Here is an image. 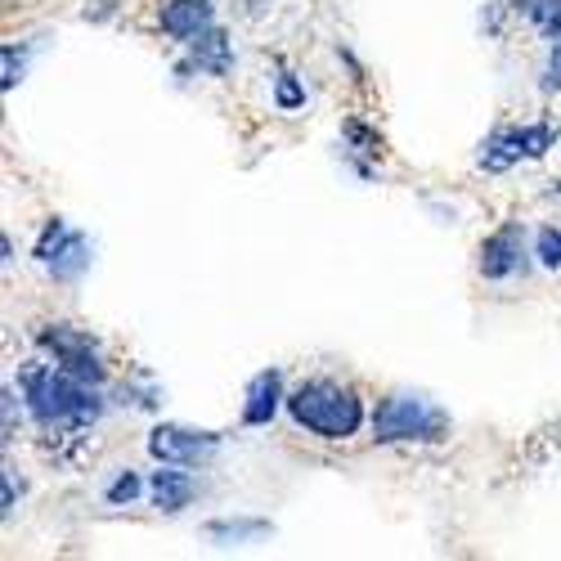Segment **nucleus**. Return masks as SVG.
I'll list each match as a JSON object with an SVG mask.
<instances>
[{
	"label": "nucleus",
	"mask_w": 561,
	"mask_h": 561,
	"mask_svg": "<svg viewBox=\"0 0 561 561\" xmlns=\"http://www.w3.org/2000/svg\"><path fill=\"white\" fill-rule=\"evenodd\" d=\"M535 233L522 220H503L477 248V274L485 284H517L535 270Z\"/></svg>",
	"instance_id": "nucleus-7"
},
{
	"label": "nucleus",
	"mask_w": 561,
	"mask_h": 561,
	"mask_svg": "<svg viewBox=\"0 0 561 561\" xmlns=\"http://www.w3.org/2000/svg\"><path fill=\"white\" fill-rule=\"evenodd\" d=\"M539 95H543V100L561 95V41L543 45V64H539Z\"/></svg>",
	"instance_id": "nucleus-21"
},
{
	"label": "nucleus",
	"mask_w": 561,
	"mask_h": 561,
	"mask_svg": "<svg viewBox=\"0 0 561 561\" xmlns=\"http://www.w3.org/2000/svg\"><path fill=\"white\" fill-rule=\"evenodd\" d=\"M32 346H36V355H45L50 364H59L64 373H72V378H81V382L108 387V378H113L104 342L90 333V329H77V323H64V319L36 323V329H32Z\"/></svg>",
	"instance_id": "nucleus-4"
},
{
	"label": "nucleus",
	"mask_w": 561,
	"mask_h": 561,
	"mask_svg": "<svg viewBox=\"0 0 561 561\" xmlns=\"http://www.w3.org/2000/svg\"><path fill=\"white\" fill-rule=\"evenodd\" d=\"M368 432L378 445H445L454 417L423 391H387L368 413Z\"/></svg>",
	"instance_id": "nucleus-3"
},
{
	"label": "nucleus",
	"mask_w": 561,
	"mask_h": 561,
	"mask_svg": "<svg viewBox=\"0 0 561 561\" xmlns=\"http://www.w3.org/2000/svg\"><path fill=\"white\" fill-rule=\"evenodd\" d=\"M32 261L50 274L55 284L77 288L81 278L90 274V265H95V239H90L85 229L68 225L64 216H50L41 225L36 243H32Z\"/></svg>",
	"instance_id": "nucleus-6"
},
{
	"label": "nucleus",
	"mask_w": 561,
	"mask_h": 561,
	"mask_svg": "<svg viewBox=\"0 0 561 561\" xmlns=\"http://www.w3.org/2000/svg\"><path fill=\"white\" fill-rule=\"evenodd\" d=\"M270 100L278 113H297L306 108V81L288 68V64H274V77H270Z\"/></svg>",
	"instance_id": "nucleus-17"
},
{
	"label": "nucleus",
	"mask_w": 561,
	"mask_h": 561,
	"mask_svg": "<svg viewBox=\"0 0 561 561\" xmlns=\"http://www.w3.org/2000/svg\"><path fill=\"white\" fill-rule=\"evenodd\" d=\"M284 413L293 417V427L314 436V440H355L368 427V404L355 387L329 378V373H310L297 387H288Z\"/></svg>",
	"instance_id": "nucleus-2"
},
{
	"label": "nucleus",
	"mask_w": 561,
	"mask_h": 561,
	"mask_svg": "<svg viewBox=\"0 0 561 561\" xmlns=\"http://www.w3.org/2000/svg\"><path fill=\"white\" fill-rule=\"evenodd\" d=\"M19 503H23V481L14 477V467L5 462V472H0V522H14Z\"/></svg>",
	"instance_id": "nucleus-22"
},
{
	"label": "nucleus",
	"mask_w": 561,
	"mask_h": 561,
	"mask_svg": "<svg viewBox=\"0 0 561 561\" xmlns=\"http://www.w3.org/2000/svg\"><path fill=\"white\" fill-rule=\"evenodd\" d=\"M270 535H274L270 517H243V512L239 517H211L203 526V539L216 543V548H252V543H261Z\"/></svg>",
	"instance_id": "nucleus-14"
},
{
	"label": "nucleus",
	"mask_w": 561,
	"mask_h": 561,
	"mask_svg": "<svg viewBox=\"0 0 561 561\" xmlns=\"http://www.w3.org/2000/svg\"><path fill=\"white\" fill-rule=\"evenodd\" d=\"M117 14H122L117 0H85V10H81L85 23H108V19H117Z\"/></svg>",
	"instance_id": "nucleus-23"
},
{
	"label": "nucleus",
	"mask_w": 561,
	"mask_h": 561,
	"mask_svg": "<svg viewBox=\"0 0 561 561\" xmlns=\"http://www.w3.org/2000/svg\"><path fill=\"white\" fill-rule=\"evenodd\" d=\"M145 449L153 462H175V467H211L225 449V432H211V427H190V423H158L149 436H145Z\"/></svg>",
	"instance_id": "nucleus-8"
},
{
	"label": "nucleus",
	"mask_w": 561,
	"mask_h": 561,
	"mask_svg": "<svg viewBox=\"0 0 561 561\" xmlns=\"http://www.w3.org/2000/svg\"><path fill=\"white\" fill-rule=\"evenodd\" d=\"M36 50H41V41H32V36H23V41L14 36V41L0 45V90H5V95H14V90L27 81Z\"/></svg>",
	"instance_id": "nucleus-15"
},
{
	"label": "nucleus",
	"mask_w": 561,
	"mask_h": 561,
	"mask_svg": "<svg viewBox=\"0 0 561 561\" xmlns=\"http://www.w3.org/2000/svg\"><path fill=\"white\" fill-rule=\"evenodd\" d=\"M14 387H19L23 404H27V423L41 436H55V440L100 427L108 404H113V396H104V387L72 378V373H64L59 364H50L45 355L19 364Z\"/></svg>",
	"instance_id": "nucleus-1"
},
{
	"label": "nucleus",
	"mask_w": 561,
	"mask_h": 561,
	"mask_svg": "<svg viewBox=\"0 0 561 561\" xmlns=\"http://www.w3.org/2000/svg\"><path fill=\"white\" fill-rule=\"evenodd\" d=\"M548 198H561V180H552V190H548Z\"/></svg>",
	"instance_id": "nucleus-25"
},
{
	"label": "nucleus",
	"mask_w": 561,
	"mask_h": 561,
	"mask_svg": "<svg viewBox=\"0 0 561 561\" xmlns=\"http://www.w3.org/2000/svg\"><path fill=\"white\" fill-rule=\"evenodd\" d=\"M108 396H113L117 409H130V413H158V409L167 404V387L153 378L149 368H130L126 378L113 382Z\"/></svg>",
	"instance_id": "nucleus-13"
},
{
	"label": "nucleus",
	"mask_w": 561,
	"mask_h": 561,
	"mask_svg": "<svg viewBox=\"0 0 561 561\" xmlns=\"http://www.w3.org/2000/svg\"><path fill=\"white\" fill-rule=\"evenodd\" d=\"M198 477L194 467H175V462H158V472H149V503L162 517H180L184 507H194L198 499Z\"/></svg>",
	"instance_id": "nucleus-12"
},
{
	"label": "nucleus",
	"mask_w": 561,
	"mask_h": 561,
	"mask_svg": "<svg viewBox=\"0 0 561 561\" xmlns=\"http://www.w3.org/2000/svg\"><path fill=\"white\" fill-rule=\"evenodd\" d=\"M211 23H220V10L216 0H162L158 5V32L171 41V45H190L198 32H207Z\"/></svg>",
	"instance_id": "nucleus-11"
},
{
	"label": "nucleus",
	"mask_w": 561,
	"mask_h": 561,
	"mask_svg": "<svg viewBox=\"0 0 561 561\" xmlns=\"http://www.w3.org/2000/svg\"><path fill=\"white\" fill-rule=\"evenodd\" d=\"M507 10H512V19L530 23L543 45L561 41V0H512Z\"/></svg>",
	"instance_id": "nucleus-16"
},
{
	"label": "nucleus",
	"mask_w": 561,
	"mask_h": 561,
	"mask_svg": "<svg viewBox=\"0 0 561 561\" xmlns=\"http://www.w3.org/2000/svg\"><path fill=\"white\" fill-rule=\"evenodd\" d=\"M0 445H14V436H19V427H23V417H27V404H23V396H19V387L14 382H5V391H0Z\"/></svg>",
	"instance_id": "nucleus-19"
},
{
	"label": "nucleus",
	"mask_w": 561,
	"mask_h": 561,
	"mask_svg": "<svg viewBox=\"0 0 561 561\" xmlns=\"http://www.w3.org/2000/svg\"><path fill=\"white\" fill-rule=\"evenodd\" d=\"M149 494V481L135 472V467H117V472L108 477V485H104V503L108 507H130V503H139Z\"/></svg>",
	"instance_id": "nucleus-18"
},
{
	"label": "nucleus",
	"mask_w": 561,
	"mask_h": 561,
	"mask_svg": "<svg viewBox=\"0 0 561 561\" xmlns=\"http://www.w3.org/2000/svg\"><path fill=\"white\" fill-rule=\"evenodd\" d=\"M288 404V382H284V368H261L256 378L243 387V409H239V423L243 427H270L278 413Z\"/></svg>",
	"instance_id": "nucleus-10"
},
{
	"label": "nucleus",
	"mask_w": 561,
	"mask_h": 561,
	"mask_svg": "<svg viewBox=\"0 0 561 561\" xmlns=\"http://www.w3.org/2000/svg\"><path fill=\"white\" fill-rule=\"evenodd\" d=\"M14 261H19V252H14V233H0V265L10 270Z\"/></svg>",
	"instance_id": "nucleus-24"
},
{
	"label": "nucleus",
	"mask_w": 561,
	"mask_h": 561,
	"mask_svg": "<svg viewBox=\"0 0 561 561\" xmlns=\"http://www.w3.org/2000/svg\"><path fill=\"white\" fill-rule=\"evenodd\" d=\"M535 261H539V270H561V229L557 225H543V229H535Z\"/></svg>",
	"instance_id": "nucleus-20"
},
{
	"label": "nucleus",
	"mask_w": 561,
	"mask_h": 561,
	"mask_svg": "<svg viewBox=\"0 0 561 561\" xmlns=\"http://www.w3.org/2000/svg\"><path fill=\"white\" fill-rule=\"evenodd\" d=\"M557 139H561V126L539 117V122H507V126H494L485 139H481V149H477V167L485 175H503L512 167H522V162H539L557 149Z\"/></svg>",
	"instance_id": "nucleus-5"
},
{
	"label": "nucleus",
	"mask_w": 561,
	"mask_h": 561,
	"mask_svg": "<svg viewBox=\"0 0 561 561\" xmlns=\"http://www.w3.org/2000/svg\"><path fill=\"white\" fill-rule=\"evenodd\" d=\"M233 68H239V45H233V32L211 23L207 32H198L190 45H184V59L175 64V77H211V81H229Z\"/></svg>",
	"instance_id": "nucleus-9"
}]
</instances>
